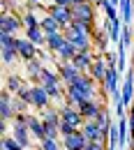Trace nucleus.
Segmentation results:
<instances>
[{
	"label": "nucleus",
	"mask_w": 134,
	"mask_h": 150,
	"mask_svg": "<svg viewBox=\"0 0 134 150\" xmlns=\"http://www.w3.org/2000/svg\"><path fill=\"white\" fill-rule=\"evenodd\" d=\"M65 95H67V104L81 109L83 102H90V99H97V90H95V79L83 72L74 83L65 86Z\"/></svg>",
	"instance_id": "f257e3e1"
},
{
	"label": "nucleus",
	"mask_w": 134,
	"mask_h": 150,
	"mask_svg": "<svg viewBox=\"0 0 134 150\" xmlns=\"http://www.w3.org/2000/svg\"><path fill=\"white\" fill-rule=\"evenodd\" d=\"M16 118V109H14V95H12V90H2V95H0V120H14Z\"/></svg>",
	"instance_id": "f03ea898"
},
{
	"label": "nucleus",
	"mask_w": 134,
	"mask_h": 150,
	"mask_svg": "<svg viewBox=\"0 0 134 150\" xmlns=\"http://www.w3.org/2000/svg\"><path fill=\"white\" fill-rule=\"evenodd\" d=\"M30 106L33 109H49L51 106V97H49V93L44 90V86H30Z\"/></svg>",
	"instance_id": "7ed1b4c3"
},
{
	"label": "nucleus",
	"mask_w": 134,
	"mask_h": 150,
	"mask_svg": "<svg viewBox=\"0 0 134 150\" xmlns=\"http://www.w3.org/2000/svg\"><path fill=\"white\" fill-rule=\"evenodd\" d=\"M12 136H14L26 150L33 146V134H30V129H28V125L21 122V120H14V125H12Z\"/></svg>",
	"instance_id": "20e7f679"
},
{
	"label": "nucleus",
	"mask_w": 134,
	"mask_h": 150,
	"mask_svg": "<svg viewBox=\"0 0 134 150\" xmlns=\"http://www.w3.org/2000/svg\"><path fill=\"white\" fill-rule=\"evenodd\" d=\"M60 118H62V120H67V122H72L77 129H81V127H83V122H86L83 113L79 111L77 106H72V104H67V106H60Z\"/></svg>",
	"instance_id": "39448f33"
},
{
	"label": "nucleus",
	"mask_w": 134,
	"mask_h": 150,
	"mask_svg": "<svg viewBox=\"0 0 134 150\" xmlns=\"http://www.w3.org/2000/svg\"><path fill=\"white\" fill-rule=\"evenodd\" d=\"M60 141H62V148H65V150H83L86 146H88V139L83 136V132H81V129L72 132L69 136H62Z\"/></svg>",
	"instance_id": "423d86ee"
},
{
	"label": "nucleus",
	"mask_w": 134,
	"mask_h": 150,
	"mask_svg": "<svg viewBox=\"0 0 134 150\" xmlns=\"http://www.w3.org/2000/svg\"><path fill=\"white\" fill-rule=\"evenodd\" d=\"M58 74H60V81H62L65 86H69V83H74L79 76L83 74V72H81L77 65H74V62L69 60V62H62V65L58 67Z\"/></svg>",
	"instance_id": "0eeeda50"
},
{
	"label": "nucleus",
	"mask_w": 134,
	"mask_h": 150,
	"mask_svg": "<svg viewBox=\"0 0 134 150\" xmlns=\"http://www.w3.org/2000/svg\"><path fill=\"white\" fill-rule=\"evenodd\" d=\"M16 51H19V56L28 62V60H33V58H37L39 56V51H37V44H33L30 39L26 37H19L16 39Z\"/></svg>",
	"instance_id": "6e6552de"
},
{
	"label": "nucleus",
	"mask_w": 134,
	"mask_h": 150,
	"mask_svg": "<svg viewBox=\"0 0 134 150\" xmlns=\"http://www.w3.org/2000/svg\"><path fill=\"white\" fill-rule=\"evenodd\" d=\"M26 125H28L30 134H33V136H35L37 141L46 139V129H44V120H42V118L33 115V113H26Z\"/></svg>",
	"instance_id": "1a4fd4ad"
},
{
	"label": "nucleus",
	"mask_w": 134,
	"mask_h": 150,
	"mask_svg": "<svg viewBox=\"0 0 134 150\" xmlns=\"http://www.w3.org/2000/svg\"><path fill=\"white\" fill-rule=\"evenodd\" d=\"M21 23L23 19H19L16 14H2V19H0V33H12V35H16L21 28Z\"/></svg>",
	"instance_id": "9d476101"
},
{
	"label": "nucleus",
	"mask_w": 134,
	"mask_h": 150,
	"mask_svg": "<svg viewBox=\"0 0 134 150\" xmlns=\"http://www.w3.org/2000/svg\"><path fill=\"white\" fill-rule=\"evenodd\" d=\"M120 99H123V104L127 109L134 104V72H127V79H125V83L120 88Z\"/></svg>",
	"instance_id": "9b49d317"
},
{
	"label": "nucleus",
	"mask_w": 134,
	"mask_h": 150,
	"mask_svg": "<svg viewBox=\"0 0 134 150\" xmlns=\"http://www.w3.org/2000/svg\"><path fill=\"white\" fill-rule=\"evenodd\" d=\"M72 14H74V19L93 21V14H95L93 2H90V0H86V2H77V5H72Z\"/></svg>",
	"instance_id": "f8f14e48"
},
{
	"label": "nucleus",
	"mask_w": 134,
	"mask_h": 150,
	"mask_svg": "<svg viewBox=\"0 0 134 150\" xmlns=\"http://www.w3.org/2000/svg\"><path fill=\"white\" fill-rule=\"evenodd\" d=\"M106 72H109V62H106V58H104V56H97L88 74L93 76L95 81H99V83H102V81H104V76H106Z\"/></svg>",
	"instance_id": "ddd939ff"
},
{
	"label": "nucleus",
	"mask_w": 134,
	"mask_h": 150,
	"mask_svg": "<svg viewBox=\"0 0 134 150\" xmlns=\"http://www.w3.org/2000/svg\"><path fill=\"white\" fill-rule=\"evenodd\" d=\"M49 14H51V16H56V19L60 21L62 25L72 23V19H74V14H72V7H67V5H51Z\"/></svg>",
	"instance_id": "4468645a"
},
{
	"label": "nucleus",
	"mask_w": 134,
	"mask_h": 150,
	"mask_svg": "<svg viewBox=\"0 0 134 150\" xmlns=\"http://www.w3.org/2000/svg\"><path fill=\"white\" fill-rule=\"evenodd\" d=\"M102 109H104V106H102L97 99H90V102H83L79 111L83 113V118H86V120H97V118H99V113H102Z\"/></svg>",
	"instance_id": "2eb2a0df"
},
{
	"label": "nucleus",
	"mask_w": 134,
	"mask_h": 150,
	"mask_svg": "<svg viewBox=\"0 0 134 150\" xmlns=\"http://www.w3.org/2000/svg\"><path fill=\"white\" fill-rule=\"evenodd\" d=\"M74 65H77L81 72H90V67H93V62H95V56L90 53V51H81V53H77L74 56V60H72Z\"/></svg>",
	"instance_id": "dca6fc26"
},
{
	"label": "nucleus",
	"mask_w": 134,
	"mask_h": 150,
	"mask_svg": "<svg viewBox=\"0 0 134 150\" xmlns=\"http://www.w3.org/2000/svg\"><path fill=\"white\" fill-rule=\"evenodd\" d=\"M65 42H67V37H65L62 30H60V33H49V35H46V49H49L51 53H58V49H60Z\"/></svg>",
	"instance_id": "f3484780"
},
{
	"label": "nucleus",
	"mask_w": 134,
	"mask_h": 150,
	"mask_svg": "<svg viewBox=\"0 0 134 150\" xmlns=\"http://www.w3.org/2000/svg\"><path fill=\"white\" fill-rule=\"evenodd\" d=\"M39 28L49 35V33H60V30H62V23H60L56 16L46 14V16H42V21H39Z\"/></svg>",
	"instance_id": "a211bd4d"
},
{
	"label": "nucleus",
	"mask_w": 134,
	"mask_h": 150,
	"mask_svg": "<svg viewBox=\"0 0 134 150\" xmlns=\"http://www.w3.org/2000/svg\"><path fill=\"white\" fill-rule=\"evenodd\" d=\"M77 53H79V51H77V46H74L72 42H65V44H62V46L58 49V53H56V56L60 58L62 62H69V60H74V56H77Z\"/></svg>",
	"instance_id": "6ab92c4d"
},
{
	"label": "nucleus",
	"mask_w": 134,
	"mask_h": 150,
	"mask_svg": "<svg viewBox=\"0 0 134 150\" xmlns=\"http://www.w3.org/2000/svg\"><path fill=\"white\" fill-rule=\"evenodd\" d=\"M120 21H123V25H130L134 23V16H132V0H120Z\"/></svg>",
	"instance_id": "aec40b11"
},
{
	"label": "nucleus",
	"mask_w": 134,
	"mask_h": 150,
	"mask_svg": "<svg viewBox=\"0 0 134 150\" xmlns=\"http://www.w3.org/2000/svg\"><path fill=\"white\" fill-rule=\"evenodd\" d=\"M26 37L30 39L33 44H37V46H42V44H46V33L42 30V28H28V33H26Z\"/></svg>",
	"instance_id": "412c9836"
},
{
	"label": "nucleus",
	"mask_w": 134,
	"mask_h": 150,
	"mask_svg": "<svg viewBox=\"0 0 134 150\" xmlns=\"http://www.w3.org/2000/svg\"><path fill=\"white\" fill-rule=\"evenodd\" d=\"M60 81V74H56L53 69H49V67H44V72L37 76V83L39 86H49V83H58Z\"/></svg>",
	"instance_id": "4be33fe9"
},
{
	"label": "nucleus",
	"mask_w": 134,
	"mask_h": 150,
	"mask_svg": "<svg viewBox=\"0 0 134 150\" xmlns=\"http://www.w3.org/2000/svg\"><path fill=\"white\" fill-rule=\"evenodd\" d=\"M42 62H44V60L39 56L33 58V60H28V76H30V79H37V76L44 72V65H42Z\"/></svg>",
	"instance_id": "5701e85b"
},
{
	"label": "nucleus",
	"mask_w": 134,
	"mask_h": 150,
	"mask_svg": "<svg viewBox=\"0 0 134 150\" xmlns=\"http://www.w3.org/2000/svg\"><path fill=\"white\" fill-rule=\"evenodd\" d=\"M28 83L21 79V76H16V74H9L7 76V90H12V93H19L21 88H26Z\"/></svg>",
	"instance_id": "b1692460"
},
{
	"label": "nucleus",
	"mask_w": 134,
	"mask_h": 150,
	"mask_svg": "<svg viewBox=\"0 0 134 150\" xmlns=\"http://www.w3.org/2000/svg\"><path fill=\"white\" fill-rule=\"evenodd\" d=\"M2 150H26L12 134H2Z\"/></svg>",
	"instance_id": "393cba45"
},
{
	"label": "nucleus",
	"mask_w": 134,
	"mask_h": 150,
	"mask_svg": "<svg viewBox=\"0 0 134 150\" xmlns=\"http://www.w3.org/2000/svg\"><path fill=\"white\" fill-rule=\"evenodd\" d=\"M60 83H62V81H58V83H49V86H44V90L49 93V97H51L53 102H60V99H62V88H60Z\"/></svg>",
	"instance_id": "a878e982"
},
{
	"label": "nucleus",
	"mask_w": 134,
	"mask_h": 150,
	"mask_svg": "<svg viewBox=\"0 0 134 150\" xmlns=\"http://www.w3.org/2000/svg\"><path fill=\"white\" fill-rule=\"evenodd\" d=\"M72 28H77L79 33L90 35L93 33V21H83V19H72Z\"/></svg>",
	"instance_id": "bb28decb"
},
{
	"label": "nucleus",
	"mask_w": 134,
	"mask_h": 150,
	"mask_svg": "<svg viewBox=\"0 0 134 150\" xmlns=\"http://www.w3.org/2000/svg\"><path fill=\"white\" fill-rule=\"evenodd\" d=\"M39 150H62V141L60 139H42Z\"/></svg>",
	"instance_id": "cd10ccee"
},
{
	"label": "nucleus",
	"mask_w": 134,
	"mask_h": 150,
	"mask_svg": "<svg viewBox=\"0 0 134 150\" xmlns=\"http://www.w3.org/2000/svg\"><path fill=\"white\" fill-rule=\"evenodd\" d=\"M16 58H21V56H19V51H16L14 46H2V62H5V65H12Z\"/></svg>",
	"instance_id": "c85d7f7f"
},
{
	"label": "nucleus",
	"mask_w": 134,
	"mask_h": 150,
	"mask_svg": "<svg viewBox=\"0 0 134 150\" xmlns=\"http://www.w3.org/2000/svg\"><path fill=\"white\" fill-rule=\"evenodd\" d=\"M39 21H42V19H37V16L33 14V12H28V14L23 16V25H26V28H37V25H39Z\"/></svg>",
	"instance_id": "c756f323"
},
{
	"label": "nucleus",
	"mask_w": 134,
	"mask_h": 150,
	"mask_svg": "<svg viewBox=\"0 0 134 150\" xmlns=\"http://www.w3.org/2000/svg\"><path fill=\"white\" fill-rule=\"evenodd\" d=\"M58 127H60V136H69L72 132H77V127H74L72 122H67V120H60Z\"/></svg>",
	"instance_id": "7c9ffc66"
},
{
	"label": "nucleus",
	"mask_w": 134,
	"mask_h": 150,
	"mask_svg": "<svg viewBox=\"0 0 134 150\" xmlns=\"http://www.w3.org/2000/svg\"><path fill=\"white\" fill-rule=\"evenodd\" d=\"M106 146L109 143H99V141H88V146L83 150H106Z\"/></svg>",
	"instance_id": "2f4dec72"
},
{
	"label": "nucleus",
	"mask_w": 134,
	"mask_h": 150,
	"mask_svg": "<svg viewBox=\"0 0 134 150\" xmlns=\"http://www.w3.org/2000/svg\"><path fill=\"white\" fill-rule=\"evenodd\" d=\"M104 58H106L109 67H118V53H104Z\"/></svg>",
	"instance_id": "473e14b6"
},
{
	"label": "nucleus",
	"mask_w": 134,
	"mask_h": 150,
	"mask_svg": "<svg viewBox=\"0 0 134 150\" xmlns=\"http://www.w3.org/2000/svg\"><path fill=\"white\" fill-rule=\"evenodd\" d=\"M125 109H127V106H125L123 102H116V104H113V111H116L118 118H123V115H125Z\"/></svg>",
	"instance_id": "72a5a7b5"
},
{
	"label": "nucleus",
	"mask_w": 134,
	"mask_h": 150,
	"mask_svg": "<svg viewBox=\"0 0 134 150\" xmlns=\"http://www.w3.org/2000/svg\"><path fill=\"white\" fill-rule=\"evenodd\" d=\"M53 5H67V7H72V0H53Z\"/></svg>",
	"instance_id": "f704fd0d"
},
{
	"label": "nucleus",
	"mask_w": 134,
	"mask_h": 150,
	"mask_svg": "<svg viewBox=\"0 0 134 150\" xmlns=\"http://www.w3.org/2000/svg\"><path fill=\"white\" fill-rule=\"evenodd\" d=\"M109 2H111V5H116V7L120 5V0H109Z\"/></svg>",
	"instance_id": "c9c22d12"
},
{
	"label": "nucleus",
	"mask_w": 134,
	"mask_h": 150,
	"mask_svg": "<svg viewBox=\"0 0 134 150\" xmlns=\"http://www.w3.org/2000/svg\"><path fill=\"white\" fill-rule=\"evenodd\" d=\"M28 2H33V5H39V2H42V0H28Z\"/></svg>",
	"instance_id": "e433bc0d"
},
{
	"label": "nucleus",
	"mask_w": 134,
	"mask_h": 150,
	"mask_svg": "<svg viewBox=\"0 0 134 150\" xmlns=\"http://www.w3.org/2000/svg\"><path fill=\"white\" fill-rule=\"evenodd\" d=\"M77 2H86V0H72V5H77Z\"/></svg>",
	"instance_id": "4c0bfd02"
},
{
	"label": "nucleus",
	"mask_w": 134,
	"mask_h": 150,
	"mask_svg": "<svg viewBox=\"0 0 134 150\" xmlns=\"http://www.w3.org/2000/svg\"><path fill=\"white\" fill-rule=\"evenodd\" d=\"M132 35H134V23H132Z\"/></svg>",
	"instance_id": "58836bf2"
},
{
	"label": "nucleus",
	"mask_w": 134,
	"mask_h": 150,
	"mask_svg": "<svg viewBox=\"0 0 134 150\" xmlns=\"http://www.w3.org/2000/svg\"><path fill=\"white\" fill-rule=\"evenodd\" d=\"M132 56H134V51H132Z\"/></svg>",
	"instance_id": "ea45409f"
},
{
	"label": "nucleus",
	"mask_w": 134,
	"mask_h": 150,
	"mask_svg": "<svg viewBox=\"0 0 134 150\" xmlns=\"http://www.w3.org/2000/svg\"><path fill=\"white\" fill-rule=\"evenodd\" d=\"M62 150H65V148H62Z\"/></svg>",
	"instance_id": "a19ab883"
}]
</instances>
